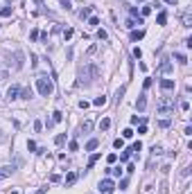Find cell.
I'll return each mask as SVG.
<instances>
[{
	"label": "cell",
	"instance_id": "obj_1",
	"mask_svg": "<svg viewBox=\"0 0 192 194\" xmlns=\"http://www.w3.org/2000/svg\"><path fill=\"white\" fill-rule=\"evenodd\" d=\"M36 88H38V93L43 97H50L52 95V90H54V81H52V77H48V75H38L36 77Z\"/></svg>",
	"mask_w": 192,
	"mask_h": 194
},
{
	"label": "cell",
	"instance_id": "obj_2",
	"mask_svg": "<svg viewBox=\"0 0 192 194\" xmlns=\"http://www.w3.org/2000/svg\"><path fill=\"white\" fill-rule=\"evenodd\" d=\"M113 190H115V183H113L111 178L99 181V192H102V194H113Z\"/></svg>",
	"mask_w": 192,
	"mask_h": 194
},
{
	"label": "cell",
	"instance_id": "obj_3",
	"mask_svg": "<svg viewBox=\"0 0 192 194\" xmlns=\"http://www.w3.org/2000/svg\"><path fill=\"white\" fill-rule=\"evenodd\" d=\"M21 97V86H11L9 90H7V99L9 102H14V99H18Z\"/></svg>",
	"mask_w": 192,
	"mask_h": 194
},
{
	"label": "cell",
	"instance_id": "obj_4",
	"mask_svg": "<svg viewBox=\"0 0 192 194\" xmlns=\"http://www.w3.org/2000/svg\"><path fill=\"white\" fill-rule=\"evenodd\" d=\"M160 88L163 90H174V79H160Z\"/></svg>",
	"mask_w": 192,
	"mask_h": 194
},
{
	"label": "cell",
	"instance_id": "obj_5",
	"mask_svg": "<svg viewBox=\"0 0 192 194\" xmlns=\"http://www.w3.org/2000/svg\"><path fill=\"white\" fill-rule=\"evenodd\" d=\"M136 108H138V111H145V108H147V97H145V95L138 97V102H136Z\"/></svg>",
	"mask_w": 192,
	"mask_h": 194
},
{
	"label": "cell",
	"instance_id": "obj_6",
	"mask_svg": "<svg viewBox=\"0 0 192 194\" xmlns=\"http://www.w3.org/2000/svg\"><path fill=\"white\" fill-rule=\"evenodd\" d=\"M158 70H160V72H165V75H167V72H172V63H169V59H163V63H160Z\"/></svg>",
	"mask_w": 192,
	"mask_h": 194
},
{
	"label": "cell",
	"instance_id": "obj_7",
	"mask_svg": "<svg viewBox=\"0 0 192 194\" xmlns=\"http://www.w3.org/2000/svg\"><path fill=\"white\" fill-rule=\"evenodd\" d=\"M75 181H77V174H75V172H70V174L66 176V187H70V185H75Z\"/></svg>",
	"mask_w": 192,
	"mask_h": 194
},
{
	"label": "cell",
	"instance_id": "obj_8",
	"mask_svg": "<svg viewBox=\"0 0 192 194\" xmlns=\"http://www.w3.org/2000/svg\"><path fill=\"white\" fill-rule=\"evenodd\" d=\"M106 172H109L111 176H115V178H120V176H122V169H120V167H109Z\"/></svg>",
	"mask_w": 192,
	"mask_h": 194
},
{
	"label": "cell",
	"instance_id": "obj_9",
	"mask_svg": "<svg viewBox=\"0 0 192 194\" xmlns=\"http://www.w3.org/2000/svg\"><path fill=\"white\" fill-rule=\"evenodd\" d=\"M97 127H99V131H106L109 127H111V120H109V117H104V120H99V124H97Z\"/></svg>",
	"mask_w": 192,
	"mask_h": 194
},
{
	"label": "cell",
	"instance_id": "obj_10",
	"mask_svg": "<svg viewBox=\"0 0 192 194\" xmlns=\"http://www.w3.org/2000/svg\"><path fill=\"white\" fill-rule=\"evenodd\" d=\"M97 145H99V140H97V138L88 140V145H86V151H93V149H97Z\"/></svg>",
	"mask_w": 192,
	"mask_h": 194
},
{
	"label": "cell",
	"instance_id": "obj_11",
	"mask_svg": "<svg viewBox=\"0 0 192 194\" xmlns=\"http://www.w3.org/2000/svg\"><path fill=\"white\" fill-rule=\"evenodd\" d=\"M142 36H145V32H142V30H133V32H131V41H140Z\"/></svg>",
	"mask_w": 192,
	"mask_h": 194
},
{
	"label": "cell",
	"instance_id": "obj_12",
	"mask_svg": "<svg viewBox=\"0 0 192 194\" xmlns=\"http://www.w3.org/2000/svg\"><path fill=\"white\" fill-rule=\"evenodd\" d=\"M156 23H158V25H165V23H167V11H160L158 18H156Z\"/></svg>",
	"mask_w": 192,
	"mask_h": 194
},
{
	"label": "cell",
	"instance_id": "obj_13",
	"mask_svg": "<svg viewBox=\"0 0 192 194\" xmlns=\"http://www.w3.org/2000/svg\"><path fill=\"white\" fill-rule=\"evenodd\" d=\"M9 174H14V167H2V169H0V178H5V176H9Z\"/></svg>",
	"mask_w": 192,
	"mask_h": 194
},
{
	"label": "cell",
	"instance_id": "obj_14",
	"mask_svg": "<svg viewBox=\"0 0 192 194\" xmlns=\"http://www.w3.org/2000/svg\"><path fill=\"white\" fill-rule=\"evenodd\" d=\"M183 27H192V16L190 14H183Z\"/></svg>",
	"mask_w": 192,
	"mask_h": 194
},
{
	"label": "cell",
	"instance_id": "obj_15",
	"mask_svg": "<svg viewBox=\"0 0 192 194\" xmlns=\"http://www.w3.org/2000/svg\"><path fill=\"white\" fill-rule=\"evenodd\" d=\"M88 16H91V7H84V9L79 11V18L84 20V18H88Z\"/></svg>",
	"mask_w": 192,
	"mask_h": 194
},
{
	"label": "cell",
	"instance_id": "obj_16",
	"mask_svg": "<svg viewBox=\"0 0 192 194\" xmlns=\"http://www.w3.org/2000/svg\"><path fill=\"white\" fill-rule=\"evenodd\" d=\"M61 120H64V113L61 111H54L52 113V122H61Z\"/></svg>",
	"mask_w": 192,
	"mask_h": 194
},
{
	"label": "cell",
	"instance_id": "obj_17",
	"mask_svg": "<svg viewBox=\"0 0 192 194\" xmlns=\"http://www.w3.org/2000/svg\"><path fill=\"white\" fill-rule=\"evenodd\" d=\"M113 147H115V149H122V147H124V138H115V140H113Z\"/></svg>",
	"mask_w": 192,
	"mask_h": 194
},
{
	"label": "cell",
	"instance_id": "obj_18",
	"mask_svg": "<svg viewBox=\"0 0 192 194\" xmlns=\"http://www.w3.org/2000/svg\"><path fill=\"white\" fill-rule=\"evenodd\" d=\"M129 158H131V149H127V151L120 154V160H122V162H129Z\"/></svg>",
	"mask_w": 192,
	"mask_h": 194
},
{
	"label": "cell",
	"instance_id": "obj_19",
	"mask_svg": "<svg viewBox=\"0 0 192 194\" xmlns=\"http://www.w3.org/2000/svg\"><path fill=\"white\" fill-rule=\"evenodd\" d=\"M93 129V122H91V120H84V122H81V131H91Z\"/></svg>",
	"mask_w": 192,
	"mask_h": 194
},
{
	"label": "cell",
	"instance_id": "obj_20",
	"mask_svg": "<svg viewBox=\"0 0 192 194\" xmlns=\"http://www.w3.org/2000/svg\"><path fill=\"white\" fill-rule=\"evenodd\" d=\"M93 104H95V106H104V104H106V97H104V95L95 97V102H93Z\"/></svg>",
	"mask_w": 192,
	"mask_h": 194
},
{
	"label": "cell",
	"instance_id": "obj_21",
	"mask_svg": "<svg viewBox=\"0 0 192 194\" xmlns=\"http://www.w3.org/2000/svg\"><path fill=\"white\" fill-rule=\"evenodd\" d=\"M174 57H176V61H179V63H188V57H185V54H181V52H176Z\"/></svg>",
	"mask_w": 192,
	"mask_h": 194
},
{
	"label": "cell",
	"instance_id": "obj_22",
	"mask_svg": "<svg viewBox=\"0 0 192 194\" xmlns=\"http://www.w3.org/2000/svg\"><path fill=\"white\" fill-rule=\"evenodd\" d=\"M16 68H23V52H16Z\"/></svg>",
	"mask_w": 192,
	"mask_h": 194
},
{
	"label": "cell",
	"instance_id": "obj_23",
	"mask_svg": "<svg viewBox=\"0 0 192 194\" xmlns=\"http://www.w3.org/2000/svg\"><path fill=\"white\" fill-rule=\"evenodd\" d=\"M124 90H127V86L118 88V93H115V99H118V102H122V95H124Z\"/></svg>",
	"mask_w": 192,
	"mask_h": 194
},
{
	"label": "cell",
	"instance_id": "obj_24",
	"mask_svg": "<svg viewBox=\"0 0 192 194\" xmlns=\"http://www.w3.org/2000/svg\"><path fill=\"white\" fill-rule=\"evenodd\" d=\"M66 142V133H59L57 138H54V145H64Z\"/></svg>",
	"mask_w": 192,
	"mask_h": 194
},
{
	"label": "cell",
	"instance_id": "obj_25",
	"mask_svg": "<svg viewBox=\"0 0 192 194\" xmlns=\"http://www.w3.org/2000/svg\"><path fill=\"white\" fill-rule=\"evenodd\" d=\"M97 160H99V154H93V156H91V160H88V169H91V167H93Z\"/></svg>",
	"mask_w": 192,
	"mask_h": 194
},
{
	"label": "cell",
	"instance_id": "obj_26",
	"mask_svg": "<svg viewBox=\"0 0 192 194\" xmlns=\"http://www.w3.org/2000/svg\"><path fill=\"white\" fill-rule=\"evenodd\" d=\"M11 11H14L11 7H5V9H0V14H2L5 18H9V16H11Z\"/></svg>",
	"mask_w": 192,
	"mask_h": 194
},
{
	"label": "cell",
	"instance_id": "obj_27",
	"mask_svg": "<svg viewBox=\"0 0 192 194\" xmlns=\"http://www.w3.org/2000/svg\"><path fill=\"white\" fill-rule=\"evenodd\" d=\"M160 194H169V187H167V181L160 183Z\"/></svg>",
	"mask_w": 192,
	"mask_h": 194
},
{
	"label": "cell",
	"instance_id": "obj_28",
	"mask_svg": "<svg viewBox=\"0 0 192 194\" xmlns=\"http://www.w3.org/2000/svg\"><path fill=\"white\" fill-rule=\"evenodd\" d=\"M72 34H75V32L68 27V30H64V38H66V41H70V38H72Z\"/></svg>",
	"mask_w": 192,
	"mask_h": 194
},
{
	"label": "cell",
	"instance_id": "obj_29",
	"mask_svg": "<svg viewBox=\"0 0 192 194\" xmlns=\"http://www.w3.org/2000/svg\"><path fill=\"white\" fill-rule=\"evenodd\" d=\"M88 25H93V27H97V25H99V18H95V16H91V18H88Z\"/></svg>",
	"mask_w": 192,
	"mask_h": 194
},
{
	"label": "cell",
	"instance_id": "obj_30",
	"mask_svg": "<svg viewBox=\"0 0 192 194\" xmlns=\"http://www.w3.org/2000/svg\"><path fill=\"white\" fill-rule=\"evenodd\" d=\"M124 27H129V30H133V27H136V20H133V18H127V23H124Z\"/></svg>",
	"mask_w": 192,
	"mask_h": 194
},
{
	"label": "cell",
	"instance_id": "obj_31",
	"mask_svg": "<svg viewBox=\"0 0 192 194\" xmlns=\"http://www.w3.org/2000/svg\"><path fill=\"white\" fill-rule=\"evenodd\" d=\"M115 160H118V154H109V156H106V162H111V165H113Z\"/></svg>",
	"mask_w": 192,
	"mask_h": 194
},
{
	"label": "cell",
	"instance_id": "obj_32",
	"mask_svg": "<svg viewBox=\"0 0 192 194\" xmlns=\"http://www.w3.org/2000/svg\"><path fill=\"white\" fill-rule=\"evenodd\" d=\"M106 36H109V34L104 32V30H97V38H99V41H104V38H106Z\"/></svg>",
	"mask_w": 192,
	"mask_h": 194
},
{
	"label": "cell",
	"instance_id": "obj_33",
	"mask_svg": "<svg viewBox=\"0 0 192 194\" xmlns=\"http://www.w3.org/2000/svg\"><path fill=\"white\" fill-rule=\"evenodd\" d=\"M122 138H133V131H131V129H124V131H122Z\"/></svg>",
	"mask_w": 192,
	"mask_h": 194
},
{
	"label": "cell",
	"instance_id": "obj_34",
	"mask_svg": "<svg viewBox=\"0 0 192 194\" xmlns=\"http://www.w3.org/2000/svg\"><path fill=\"white\" fill-rule=\"evenodd\" d=\"M152 84H154V81H152V77H147V79H145V84H142V86H145V90H147V88H152Z\"/></svg>",
	"mask_w": 192,
	"mask_h": 194
},
{
	"label": "cell",
	"instance_id": "obj_35",
	"mask_svg": "<svg viewBox=\"0 0 192 194\" xmlns=\"http://www.w3.org/2000/svg\"><path fill=\"white\" fill-rule=\"evenodd\" d=\"M181 111H190V102H188V99L181 102Z\"/></svg>",
	"mask_w": 192,
	"mask_h": 194
},
{
	"label": "cell",
	"instance_id": "obj_36",
	"mask_svg": "<svg viewBox=\"0 0 192 194\" xmlns=\"http://www.w3.org/2000/svg\"><path fill=\"white\" fill-rule=\"evenodd\" d=\"M68 147H70V151H79V145H77V142H75V140H72V142H70V145H68Z\"/></svg>",
	"mask_w": 192,
	"mask_h": 194
},
{
	"label": "cell",
	"instance_id": "obj_37",
	"mask_svg": "<svg viewBox=\"0 0 192 194\" xmlns=\"http://www.w3.org/2000/svg\"><path fill=\"white\" fill-rule=\"evenodd\" d=\"M140 149H142L140 142H133V145H131V151H140Z\"/></svg>",
	"mask_w": 192,
	"mask_h": 194
},
{
	"label": "cell",
	"instance_id": "obj_38",
	"mask_svg": "<svg viewBox=\"0 0 192 194\" xmlns=\"http://www.w3.org/2000/svg\"><path fill=\"white\" fill-rule=\"evenodd\" d=\"M50 181H52V183H59L61 176H59V174H50Z\"/></svg>",
	"mask_w": 192,
	"mask_h": 194
},
{
	"label": "cell",
	"instance_id": "obj_39",
	"mask_svg": "<svg viewBox=\"0 0 192 194\" xmlns=\"http://www.w3.org/2000/svg\"><path fill=\"white\" fill-rule=\"evenodd\" d=\"M38 36H41V32H38V30H32V34H30V38H32V41H36Z\"/></svg>",
	"mask_w": 192,
	"mask_h": 194
},
{
	"label": "cell",
	"instance_id": "obj_40",
	"mask_svg": "<svg viewBox=\"0 0 192 194\" xmlns=\"http://www.w3.org/2000/svg\"><path fill=\"white\" fill-rule=\"evenodd\" d=\"M27 149H30V151H36V142H34V140L27 142Z\"/></svg>",
	"mask_w": 192,
	"mask_h": 194
},
{
	"label": "cell",
	"instance_id": "obj_41",
	"mask_svg": "<svg viewBox=\"0 0 192 194\" xmlns=\"http://www.w3.org/2000/svg\"><path fill=\"white\" fill-rule=\"evenodd\" d=\"M147 14H152V5H147V7H142V16H147Z\"/></svg>",
	"mask_w": 192,
	"mask_h": 194
},
{
	"label": "cell",
	"instance_id": "obj_42",
	"mask_svg": "<svg viewBox=\"0 0 192 194\" xmlns=\"http://www.w3.org/2000/svg\"><path fill=\"white\" fill-rule=\"evenodd\" d=\"M133 57H136V59H140V57H142V52H140V48H133Z\"/></svg>",
	"mask_w": 192,
	"mask_h": 194
},
{
	"label": "cell",
	"instance_id": "obj_43",
	"mask_svg": "<svg viewBox=\"0 0 192 194\" xmlns=\"http://www.w3.org/2000/svg\"><path fill=\"white\" fill-rule=\"evenodd\" d=\"M127 185H129V181H127V178H122V181H120V190H127Z\"/></svg>",
	"mask_w": 192,
	"mask_h": 194
},
{
	"label": "cell",
	"instance_id": "obj_44",
	"mask_svg": "<svg viewBox=\"0 0 192 194\" xmlns=\"http://www.w3.org/2000/svg\"><path fill=\"white\" fill-rule=\"evenodd\" d=\"M41 129H43V122L36 120V122H34V131H41Z\"/></svg>",
	"mask_w": 192,
	"mask_h": 194
},
{
	"label": "cell",
	"instance_id": "obj_45",
	"mask_svg": "<svg viewBox=\"0 0 192 194\" xmlns=\"http://www.w3.org/2000/svg\"><path fill=\"white\" fill-rule=\"evenodd\" d=\"M160 127H163V129H167V127H169V120H167V117H165V120H160Z\"/></svg>",
	"mask_w": 192,
	"mask_h": 194
},
{
	"label": "cell",
	"instance_id": "obj_46",
	"mask_svg": "<svg viewBox=\"0 0 192 194\" xmlns=\"http://www.w3.org/2000/svg\"><path fill=\"white\" fill-rule=\"evenodd\" d=\"M61 7L64 9H70V0H61Z\"/></svg>",
	"mask_w": 192,
	"mask_h": 194
},
{
	"label": "cell",
	"instance_id": "obj_47",
	"mask_svg": "<svg viewBox=\"0 0 192 194\" xmlns=\"http://www.w3.org/2000/svg\"><path fill=\"white\" fill-rule=\"evenodd\" d=\"M2 79H7V70H0V81Z\"/></svg>",
	"mask_w": 192,
	"mask_h": 194
},
{
	"label": "cell",
	"instance_id": "obj_48",
	"mask_svg": "<svg viewBox=\"0 0 192 194\" xmlns=\"http://www.w3.org/2000/svg\"><path fill=\"white\" fill-rule=\"evenodd\" d=\"M45 190H48V187H41V190H36V194H45Z\"/></svg>",
	"mask_w": 192,
	"mask_h": 194
},
{
	"label": "cell",
	"instance_id": "obj_49",
	"mask_svg": "<svg viewBox=\"0 0 192 194\" xmlns=\"http://www.w3.org/2000/svg\"><path fill=\"white\" fill-rule=\"evenodd\" d=\"M165 2H167V5H176V0H165Z\"/></svg>",
	"mask_w": 192,
	"mask_h": 194
},
{
	"label": "cell",
	"instance_id": "obj_50",
	"mask_svg": "<svg viewBox=\"0 0 192 194\" xmlns=\"http://www.w3.org/2000/svg\"><path fill=\"white\" fill-rule=\"evenodd\" d=\"M11 194H21V192H18V190H14V192H11Z\"/></svg>",
	"mask_w": 192,
	"mask_h": 194
}]
</instances>
